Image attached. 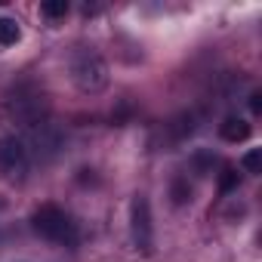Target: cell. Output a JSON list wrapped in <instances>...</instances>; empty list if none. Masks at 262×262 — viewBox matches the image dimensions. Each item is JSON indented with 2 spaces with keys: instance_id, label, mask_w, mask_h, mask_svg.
I'll return each mask as SVG.
<instances>
[{
  "instance_id": "5",
  "label": "cell",
  "mask_w": 262,
  "mask_h": 262,
  "mask_svg": "<svg viewBox=\"0 0 262 262\" xmlns=\"http://www.w3.org/2000/svg\"><path fill=\"white\" fill-rule=\"evenodd\" d=\"M219 133H222V139H228V142H241V139L250 136V123L241 120V117H225Z\"/></svg>"
},
{
  "instance_id": "10",
  "label": "cell",
  "mask_w": 262,
  "mask_h": 262,
  "mask_svg": "<svg viewBox=\"0 0 262 262\" xmlns=\"http://www.w3.org/2000/svg\"><path fill=\"white\" fill-rule=\"evenodd\" d=\"M173 194H176L173 201H176V204H182L185 198H191V188H188L185 182H176V185H173Z\"/></svg>"
},
{
  "instance_id": "6",
  "label": "cell",
  "mask_w": 262,
  "mask_h": 262,
  "mask_svg": "<svg viewBox=\"0 0 262 262\" xmlns=\"http://www.w3.org/2000/svg\"><path fill=\"white\" fill-rule=\"evenodd\" d=\"M22 31L16 25V19H0V47H10V43H19Z\"/></svg>"
},
{
  "instance_id": "2",
  "label": "cell",
  "mask_w": 262,
  "mask_h": 262,
  "mask_svg": "<svg viewBox=\"0 0 262 262\" xmlns=\"http://www.w3.org/2000/svg\"><path fill=\"white\" fill-rule=\"evenodd\" d=\"M31 225H34V231L40 234V237H47V241H56V244H74V222L68 219V213L62 210V207H56V204H43V207H37L34 210V216H31Z\"/></svg>"
},
{
  "instance_id": "7",
  "label": "cell",
  "mask_w": 262,
  "mask_h": 262,
  "mask_svg": "<svg viewBox=\"0 0 262 262\" xmlns=\"http://www.w3.org/2000/svg\"><path fill=\"white\" fill-rule=\"evenodd\" d=\"M40 13L47 19H65L68 16V4L65 0H47V4H40Z\"/></svg>"
},
{
  "instance_id": "8",
  "label": "cell",
  "mask_w": 262,
  "mask_h": 262,
  "mask_svg": "<svg viewBox=\"0 0 262 262\" xmlns=\"http://www.w3.org/2000/svg\"><path fill=\"white\" fill-rule=\"evenodd\" d=\"M241 167L247 173H262V148H250L244 158H241Z\"/></svg>"
},
{
  "instance_id": "3",
  "label": "cell",
  "mask_w": 262,
  "mask_h": 262,
  "mask_svg": "<svg viewBox=\"0 0 262 262\" xmlns=\"http://www.w3.org/2000/svg\"><path fill=\"white\" fill-rule=\"evenodd\" d=\"M129 228H133V244L142 253H151L155 234H151V213H148V201L136 198L133 207H129Z\"/></svg>"
},
{
  "instance_id": "11",
  "label": "cell",
  "mask_w": 262,
  "mask_h": 262,
  "mask_svg": "<svg viewBox=\"0 0 262 262\" xmlns=\"http://www.w3.org/2000/svg\"><path fill=\"white\" fill-rule=\"evenodd\" d=\"M250 108H253V111H259V108H262V105H259V93H253V99H250Z\"/></svg>"
},
{
  "instance_id": "1",
  "label": "cell",
  "mask_w": 262,
  "mask_h": 262,
  "mask_svg": "<svg viewBox=\"0 0 262 262\" xmlns=\"http://www.w3.org/2000/svg\"><path fill=\"white\" fill-rule=\"evenodd\" d=\"M71 80L80 93H102L108 86V65L93 50H77L71 56Z\"/></svg>"
},
{
  "instance_id": "4",
  "label": "cell",
  "mask_w": 262,
  "mask_h": 262,
  "mask_svg": "<svg viewBox=\"0 0 262 262\" xmlns=\"http://www.w3.org/2000/svg\"><path fill=\"white\" fill-rule=\"evenodd\" d=\"M28 167V148L22 139L16 136H4L0 139V173L4 176H22Z\"/></svg>"
},
{
  "instance_id": "9",
  "label": "cell",
  "mask_w": 262,
  "mask_h": 262,
  "mask_svg": "<svg viewBox=\"0 0 262 262\" xmlns=\"http://www.w3.org/2000/svg\"><path fill=\"white\" fill-rule=\"evenodd\" d=\"M231 188H237V173H234L231 167H225V170H222V179H219V191L228 194Z\"/></svg>"
}]
</instances>
